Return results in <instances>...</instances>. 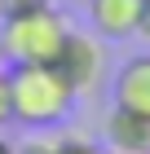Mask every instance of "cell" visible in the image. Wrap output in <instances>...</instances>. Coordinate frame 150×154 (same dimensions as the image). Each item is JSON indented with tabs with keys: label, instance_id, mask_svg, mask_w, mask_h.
<instances>
[{
	"label": "cell",
	"instance_id": "6",
	"mask_svg": "<svg viewBox=\"0 0 150 154\" xmlns=\"http://www.w3.org/2000/svg\"><path fill=\"white\" fill-rule=\"evenodd\" d=\"M137 13H141V0H88V22L102 40H132Z\"/></svg>",
	"mask_w": 150,
	"mask_h": 154
},
{
	"label": "cell",
	"instance_id": "11",
	"mask_svg": "<svg viewBox=\"0 0 150 154\" xmlns=\"http://www.w3.org/2000/svg\"><path fill=\"white\" fill-rule=\"evenodd\" d=\"M137 35L150 44V0H141V13H137Z\"/></svg>",
	"mask_w": 150,
	"mask_h": 154
},
{
	"label": "cell",
	"instance_id": "3",
	"mask_svg": "<svg viewBox=\"0 0 150 154\" xmlns=\"http://www.w3.org/2000/svg\"><path fill=\"white\" fill-rule=\"evenodd\" d=\"M53 66H58V75L75 88V97H88V93H97V84H102V44L93 35H84V31H71Z\"/></svg>",
	"mask_w": 150,
	"mask_h": 154
},
{
	"label": "cell",
	"instance_id": "7",
	"mask_svg": "<svg viewBox=\"0 0 150 154\" xmlns=\"http://www.w3.org/2000/svg\"><path fill=\"white\" fill-rule=\"evenodd\" d=\"M53 154H106V150L84 137H53Z\"/></svg>",
	"mask_w": 150,
	"mask_h": 154
},
{
	"label": "cell",
	"instance_id": "4",
	"mask_svg": "<svg viewBox=\"0 0 150 154\" xmlns=\"http://www.w3.org/2000/svg\"><path fill=\"white\" fill-rule=\"evenodd\" d=\"M102 132H106V154H150V115L110 106Z\"/></svg>",
	"mask_w": 150,
	"mask_h": 154
},
{
	"label": "cell",
	"instance_id": "2",
	"mask_svg": "<svg viewBox=\"0 0 150 154\" xmlns=\"http://www.w3.org/2000/svg\"><path fill=\"white\" fill-rule=\"evenodd\" d=\"M66 35H71V22L53 9V0L22 13V18L0 22V44H5V57L13 66H53Z\"/></svg>",
	"mask_w": 150,
	"mask_h": 154
},
{
	"label": "cell",
	"instance_id": "1",
	"mask_svg": "<svg viewBox=\"0 0 150 154\" xmlns=\"http://www.w3.org/2000/svg\"><path fill=\"white\" fill-rule=\"evenodd\" d=\"M75 101L80 97L58 75V66H13L9 71V115L13 123H22L31 132L62 123Z\"/></svg>",
	"mask_w": 150,
	"mask_h": 154
},
{
	"label": "cell",
	"instance_id": "12",
	"mask_svg": "<svg viewBox=\"0 0 150 154\" xmlns=\"http://www.w3.org/2000/svg\"><path fill=\"white\" fill-rule=\"evenodd\" d=\"M0 154H18V145H13L9 137H5V132H0Z\"/></svg>",
	"mask_w": 150,
	"mask_h": 154
},
{
	"label": "cell",
	"instance_id": "13",
	"mask_svg": "<svg viewBox=\"0 0 150 154\" xmlns=\"http://www.w3.org/2000/svg\"><path fill=\"white\" fill-rule=\"evenodd\" d=\"M5 62H9V57H5V44H0V71H5Z\"/></svg>",
	"mask_w": 150,
	"mask_h": 154
},
{
	"label": "cell",
	"instance_id": "5",
	"mask_svg": "<svg viewBox=\"0 0 150 154\" xmlns=\"http://www.w3.org/2000/svg\"><path fill=\"white\" fill-rule=\"evenodd\" d=\"M110 97H115V106H124V110L150 115V53H137V57H128L124 66L115 71Z\"/></svg>",
	"mask_w": 150,
	"mask_h": 154
},
{
	"label": "cell",
	"instance_id": "8",
	"mask_svg": "<svg viewBox=\"0 0 150 154\" xmlns=\"http://www.w3.org/2000/svg\"><path fill=\"white\" fill-rule=\"evenodd\" d=\"M40 5H49V0H0V22H9V18H22V13L40 9Z\"/></svg>",
	"mask_w": 150,
	"mask_h": 154
},
{
	"label": "cell",
	"instance_id": "10",
	"mask_svg": "<svg viewBox=\"0 0 150 154\" xmlns=\"http://www.w3.org/2000/svg\"><path fill=\"white\" fill-rule=\"evenodd\" d=\"M5 123H13V115H9V75L0 71V132H5Z\"/></svg>",
	"mask_w": 150,
	"mask_h": 154
},
{
	"label": "cell",
	"instance_id": "9",
	"mask_svg": "<svg viewBox=\"0 0 150 154\" xmlns=\"http://www.w3.org/2000/svg\"><path fill=\"white\" fill-rule=\"evenodd\" d=\"M18 154H53V137H31L18 145Z\"/></svg>",
	"mask_w": 150,
	"mask_h": 154
}]
</instances>
